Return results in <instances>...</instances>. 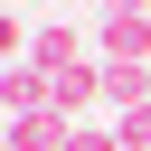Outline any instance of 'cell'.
Instances as JSON below:
<instances>
[{
	"mask_svg": "<svg viewBox=\"0 0 151 151\" xmlns=\"http://www.w3.org/2000/svg\"><path fill=\"white\" fill-rule=\"evenodd\" d=\"M28 66H38L47 85H57L66 66H85V38H76L66 19H38V28H28Z\"/></svg>",
	"mask_w": 151,
	"mask_h": 151,
	"instance_id": "1",
	"label": "cell"
},
{
	"mask_svg": "<svg viewBox=\"0 0 151 151\" xmlns=\"http://www.w3.org/2000/svg\"><path fill=\"white\" fill-rule=\"evenodd\" d=\"M47 104H57L66 123H94V104H104V57H85V66H66V76L47 85Z\"/></svg>",
	"mask_w": 151,
	"mask_h": 151,
	"instance_id": "2",
	"label": "cell"
},
{
	"mask_svg": "<svg viewBox=\"0 0 151 151\" xmlns=\"http://www.w3.org/2000/svg\"><path fill=\"white\" fill-rule=\"evenodd\" d=\"M9 9H28V0H9Z\"/></svg>",
	"mask_w": 151,
	"mask_h": 151,
	"instance_id": "3",
	"label": "cell"
}]
</instances>
